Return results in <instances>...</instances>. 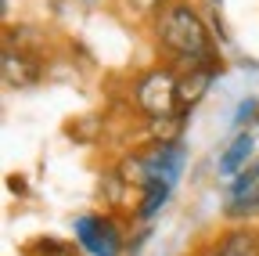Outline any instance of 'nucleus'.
<instances>
[{
    "instance_id": "obj_1",
    "label": "nucleus",
    "mask_w": 259,
    "mask_h": 256,
    "mask_svg": "<svg viewBox=\"0 0 259 256\" xmlns=\"http://www.w3.org/2000/svg\"><path fill=\"white\" fill-rule=\"evenodd\" d=\"M151 44L162 54V61L173 65L177 72L223 65V54H220V44L212 36L209 15H202L191 0H169L151 18Z\"/></svg>"
},
{
    "instance_id": "obj_2",
    "label": "nucleus",
    "mask_w": 259,
    "mask_h": 256,
    "mask_svg": "<svg viewBox=\"0 0 259 256\" xmlns=\"http://www.w3.org/2000/svg\"><path fill=\"white\" fill-rule=\"evenodd\" d=\"M130 112H137L141 119L155 116H177L180 112V72L166 61L148 65L134 76L130 83Z\"/></svg>"
},
{
    "instance_id": "obj_3",
    "label": "nucleus",
    "mask_w": 259,
    "mask_h": 256,
    "mask_svg": "<svg viewBox=\"0 0 259 256\" xmlns=\"http://www.w3.org/2000/svg\"><path fill=\"white\" fill-rule=\"evenodd\" d=\"M72 242L79 245L83 256H126L130 235L122 231V224L115 220V213H79L72 216Z\"/></svg>"
},
{
    "instance_id": "obj_4",
    "label": "nucleus",
    "mask_w": 259,
    "mask_h": 256,
    "mask_svg": "<svg viewBox=\"0 0 259 256\" xmlns=\"http://www.w3.org/2000/svg\"><path fill=\"white\" fill-rule=\"evenodd\" d=\"M252 216H259V155L238 177L227 180V191H223V220L227 224H248Z\"/></svg>"
},
{
    "instance_id": "obj_5",
    "label": "nucleus",
    "mask_w": 259,
    "mask_h": 256,
    "mask_svg": "<svg viewBox=\"0 0 259 256\" xmlns=\"http://www.w3.org/2000/svg\"><path fill=\"white\" fill-rule=\"evenodd\" d=\"M44 76H47L44 54H29L22 47L4 44V51H0V80H4L8 90H32L44 83Z\"/></svg>"
},
{
    "instance_id": "obj_6",
    "label": "nucleus",
    "mask_w": 259,
    "mask_h": 256,
    "mask_svg": "<svg viewBox=\"0 0 259 256\" xmlns=\"http://www.w3.org/2000/svg\"><path fill=\"white\" fill-rule=\"evenodd\" d=\"M137 148L144 155L148 180L180 184V177L187 170V144L184 141H141Z\"/></svg>"
},
{
    "instance_id": "obj_7",
    "label": "nucleus",
    "mask_w": 259,
    "mask_h": 256,
    "mask_svg": "<svg viewBox=\"0 0 259 256\" xmlns=\"http://www.w3.org/2000/svg\"><path fill=\"white\" fill-rule=\"evenodd\" d=\"M255 126H248V130H234V137L223 144V152H220V159H216V173L223 177V180H231V177H238L252 159H255Z\"/></svg>"
},
{
    "instance_id": "obj_8",
    "label": "nucleus",
    "mask_w": 259,
    "mask_h": 256,
    "mask_svg": "<svg viewBox=\"0 0 259 256\" xmlns=\"http://www.w3.org/2000/svg\"><path fill=\"white\" fill-rule=\"evenodd\" d=\"M212 256H259V228L252 224H231L209 242Z\"/></svg>"
},
{
    "instance_id": "obj_9",
    "label": "nucleus",
    "mask_w": 259,
    "mask_h": 256,
    "mask_svg": "<svg viewBox=\"0 0 259 256\" xmlns=\"http://www.w3.org/2000/svg\"><path fill=\"white\" fill-rule=\"evenodd\" d=\"M223 76V65H205V69H191V72H180V112L191 116L205 101V94L212 90V83Z\"/></svg>"
},
{
    "instance_id": "obj_10",
    "label": "nucleus",
    "mask_w": 259,
    "mask_h": 256,
    "mask_svg": "<svg viewBox=\"0 0 259 256\" xmlns=\"http://www.w3.org/2000/svg\"><path fill=\"white\" fill-rule=\"evenodd\" d=\"M97 195H101V202H105V209H108V213H119V209H126V206H134V202H137V188L130 184L115 166H108V170L101 173Z\"/></svg>"
},
{
    "instance_id": "obj_11",
    "label": "nucleus",
    "mask_w": 259,
    "mask_h": 256,
    "mask_svg": "<svg viewBox=\"0 0 259 256\" xmlns=\"http://www.w3.org/2000/svg\"><path fill=\"white\" fill-rule=\"evenodd\" d=\"M173 188L177 184H166V180H148L141 191H137V202H134V224H151L166 202L173 199Z\"/></svg>"
},
{
    "instance_id": "obj_12",
    "label": "nucleus",
    "mask_w": 259,
    "mask_h": 256,
    "mask_svg": "<svg viewBox=\"0 0 259 256\" xmlns=\"http://www.w3.org/2000/svg\"><path fill=\"white\" fill-rule=\"evenodd\" d=\"M105 134H108V116L105 112H83V116L65 123V137H69L72 144H79V148L97 144Z\"/></svg>"
},
{
    "instance_id": "obj_13",
    "label": "nucleus",
    "mask_w": 259,
    "mask_h": 256,
    "mask_svg": "<svg viewBox=\"0 0 259 256\" xmlns=\"http://www.w3.org/2000/svg\"><path fill=\"white\" fill-rule=\"evenodd\" d=\"M191 116L177 112V116H155V119H141L144 141H184V126Z\"/></svg>"
},
{
    "instance_id": "obj_14",
    "label": "nucleus",
    "mask_w": 259,
    "mask_h": 256,
    "mask_svg": "<svg viewBox=\"0 0 259 256\" xmlns=\"http://www.w3.org/2000/svg\"><path fill=\"white\" fill-rule=\"evenodd\" d=\"M25 256H79V245L76 242H65V238H54V235H40L25 245Z\"/></svg>"
},
{
    "instance_id": "obj_15",
    "label": "nucleus",
    "mask_w": 259,
    "mask_h": 256,
    "mask_svg": "<svg viewBox=\"0 0 259 256\" xmlns=\"http://www.w3.org/2000/svg\"><path fill=\"white\" fill-rule=\"evenodd\" d=\"M255 123H259V98L248 94V98L238 101V108L231 116V126H234V130H248V126H255Z\"/></svg>"
},
{
    "instance_id": "obj_16",
    "label": "nucleus",
    "mask_w": 259,
    "mask_h": 256,
    "mask_svg": "<svg viewBox=\"0 0 259 256\" xmlns=\"http://www.w3.org/2000/svg\"><path fill=\"white\" fill-rule=\"evenodd\" d=\"M166 4H169V0H126V8L134 11L137 18H148V22H151L162 8H166Z\"/></svg>"
},
{
    "instance_id": "obj_17",
    "label": "nucleus",
    "mask_w": 259,
    "mask_h": 256,
    "mask_svg": "<svg viewBox=\"0 0 259 256\" xmlns=\"http://www.w3.org/2000/svg\"><path fill=\"white\" fill-rule=\"evenodd\" d=\"M8 188H11V195H18V199L29 195V180H25V177H15V173H11V177H8Z\"/></svg>"
},
{
    "instance_id": "obj_18",
    "label": "nucleus",
    "mask_w": 259,
    "mask_h": 256,
    "mask_svg": "<svg viewBox=\"0 0 259 256\" xmlns=\"http://www.w3.org/2000/svg\"><path fill=\"white\" fill-rule=\"evenodd\" d=\"M220 4H223V0H209V8H220Z\"/></svg>"
},
{
    "instance_id": "obj_19",
    "label": "nucleus",
    "mask_w": 259,
    "mask_h": 256,
    "mask_svg": "<svg viewBox=\"0 0 259 256\" xmlns=\"http://www.w3.org/2000/svg\"><path fill=\"white\" fill-rule=\"evenodd\" d=\"M198 256H209V249H202V252H198Z\"/></svg>"
},
{
    "instance_id": "obj_20",
    "label": "nucleus",
    "mask_w": 259,
    "mask_h": 256,
    "mask_svg": "<svg viewBox=\"0 0 259 256\" xmlns=\"http://www.w3.org/2000/svg\"><path fill=\"white\" fill-rule=\"evenodd\" d=\"M205 249H209V245H205ZM209 256H212V249H209Z\"/></svg>"
}]
</instances>
